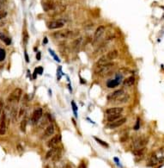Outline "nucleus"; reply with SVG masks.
I'll use <instances>...</instances> for the list:
<instances>
[{
	"label": "nucleus",
	"mask_w": 164,
	"mask_h": 168,
	"mask_svg": "<svg viewBox=\"0 0 164 168\" xmlns=\"http://www.w3.org/2000/svg\"><path fill=\"white\" fill-rule=\"evenodd\" d=\"M124 109L121 107H113V108H109L106 110V114L107 116L109 115H115V114H121L123 112Z\"/></svg>",
	"instance_id": "nucleus-15"
},
{
	"label": "nucleus",
	"mask_w": 164,
	"mask_h": 168,
	"mask_svg": "<svg viewBox=\"0 0 164 168\" xmlns=\"http://www.w3.org/2000/svg\"><path fill=\"white\" fill-rule=\"evenodd\" d=\"M64 22L62 20H55L47 23V28L50 29H61L64 27Z\"/></svg>",
	"instance_id": "nucleus-8"
},
{
	"label": "nucleus",
	"mask_w": 164,
	"mask_h": 168,
	"mask_svg": "<svg viewBox=\"0 0 164 168\" xmlns=\"http://www.w3.org/2000/svg\"><path fill=\"white\" fill-rule=\"evenodd\" d=\"M125 122H126V118L121 117L120 119H119V120L109 122V123L107 125V127L108 129H116V128H119V127L123 125L124 123H125Z\"/></svg>",
	"instance_id": "nucleus-10"
},
{
	"label": "nucleus",
	"mask_w": 164,
	"mask_h": 168,
	"mask_svg": "<svg viewBox=\"0 0 164 168\" xmlns=\"http://www.w3.org/2000/svg\"><path fill=\"white\" fill-rule=\"evenodd\" d=\"M36 57H37V60H40V53H38V54H37V55H36Z\"/></svg>",
	"instance_id": "nucleus-32"
},
{
	"label": "nucleus",
	"mask_w": 164,
	"mask_h": 168,
	"mask_svg": "<svg viewBox=\"0 0 164 168\" xmlns=\"http://www.w3.org/2000/svg\"><path fill=\"white\" fill-rule=\"evenodd\" d=\"M94 139L95 140V141H97L98 143H100V144L102 145V146H104L105 148H108V144H107V142H105V141H102L101 139H99V138H97V137H94Z\"/></svg>",
	"instance_id": "nucleus-25"
},
{
	"label": "nucleus",
	"mask_w": 164,
	"mask_h": 168,
	"mask_svg": "<svg viewBox=\"0 0 164 168\" xmlns=\"http://www.w3.org/2000/svg\"><path fill=\"white\" fill-rule=\"evenodd\" d=\"M6 2V0H0V5L2 4H4Z\"/></svg>",
	"instance_id": "nucleus-35"
},
{
	"label": "nucleus",
	"mask_w": 164,
	"mask_h": 168,
	"mask_svg": "<svg viewBox=\"0 0 164 168\" xmlns=\"http://www.w3.org/2000/svg\"><path fill=\"white\" fill-rule=\"evenodd\" d=\"M71 104H72V108H73V111H74V114L77 116V106L75 104V103L73 101L71 102Z\"/></svg>",
	"instance_id": "nucleus-29"
},
{
	"label": "nucleus",
	"mask_w": 164,
	"mask_h": 168,
	"mask_svg": "<svg viewBox=\"0 0 164 168\" xmlns=\"http://www.w3.org/2000/svg\"><path fill=\"white\" fill-rule=\"evenodd\" d=\"M8 15V13L5 11H0V21L2 19L5 18L6 16Z\"/></svg>",
	"instance_id": "nucleus-26"
},
{
	"label": "nucleus",
	"mask_w": 164,
	"mask_h": 168,
	"mask_svg": "<svg viewBox=\"0 0 164 168\" xmlns=\"http://www.w3.org/2000/svg\"><path fill=\"white\" fill-rule=\"evenodd\" d=\"M82 42V37H79V38H77L75 40L74 42H72V48L74 51H78L79 49V47L81 46Z\"/></svg>",
	"instance_id": "nucleus-18"
},
{
	"label": "nucleus",
	"mask_w": 164,
	"mask_h": 168,
	"mask_svg": "<svg viewBox=\"0 0 164 168\" xmlns=\"http://www.w3.org/2000/svg\"><path fill=\"white\" fill-rule=\"evenodd\" d=\"M125 94V91L122 90V89H120V90L114 91L113 92H111L110 94H108L107 96V100H116L117 98H120L122 95Z\"/></svg>",
	"instance_id": "nucleus-12"
},
{
	"label": "nucleus",
	"mask_w": 164,
	"mask_h": 168,
	"mask_svg": "<svg viewBox=\"0 0 164 168\" xmlns=\"http://www.w3.org/2000/svg\"><path fill=\"white\" fill-rule=\"evenodd\" d=\"M57 153V149H56V147H54V148H51V149H50V151H48V152L47 153V155H46V159H49V158H51L52 156H53L55 153Z\"/></svg>",
	"instance_id": "nucleus-22"
},
{
	"label": "nucleus",
	"mask_w": 164,
	"mask_h": 168,
	"mask_svg": "<svg viewBox=\"0 0 164 168\" xmlns=\"http://www.w3.org/2000/svg\"><path fill=\"white\" fill-rule=\"evenodd\" d=\"M54 125H53V124H49V125L47 127L45 132H44L43 137L44 138H48V137L51 136V135H53L54 134Z\"/></svg>",
	"instance_id": "nucleus-16"
},
{
	"label": "nucleus",
	"mask_w": 164,
	"mask_h": 168,
	"mask_svg": "<svg viewBox=\"0 0 164 168\" xmlns=\"http://www.w3.org/2000/svg\"><path fill=\"white\" fill-rule=\"evenodd\" d=\"M164 160V147H162L153 153V155L149 160V166H156Z\"/></svg>",
	"instance_id": "nucleus-1"
},
{
	"label": "nucleus",
	"mask_w": 164,
	"mask_h": 168,
	"mask_svg": "<svg viewBox=\"0 0 164 168\" xmlns=\"http://www.w3.org/2000/svg\"><path fill=\"white\" fill-rule=\"evenodd\" d=\"M63 168H71L70 166H69V165H66V166H64V167Z\"/></svg>",
	"instance_id": "nucleus-36"
},
{
	"label": "nucleus",
	"mask_w": 164,
	"mask_h": 168,
	"mask_svg": "<svg viewBox=\"0 0 164 168\" xmlns=\"http://www.w3.org/2000/svg\"><path fill=\"white\" fill-rule=\"evenodd\" d=\"M118 51L116 49H113L110 52H108L106 55H103L102 56L100 59L98 60L97 61V66H100V65H105V64H107V63L111 62L112 60H113L114 59H116L118 57Z\"/></svg>",
	"instance_id": "nucleus-2"
},
{
	"label": "nucleus",
	"mask_w": 164,
	"mask_h": 168,
	"mask_svg": "<svg viewBox=\"0 0 164 168\" xmlns=\"http://www.w3.org/2000/svg\"><path fill=\"white\" fill-rule=\"evenodd\" d=\"M73 32L70 31L69 29H65V30H60V31L55 32L53 34V37L56 39H65L68 37H70L73 35Z\"/></svg>",
	"instance_id": "nucleus-6"
},
{
	"label": "nucleus",
	"mask_w": 164,
	"mask_h": 168,
	"mask_svg": "<svg viewBox=\"0 0 164 168\" xmlns=\"http://www.w3.org/2000/svg\"><path fill=\"white\" fill-rule=\"evenodd\" d=\"M42 113H43V110H42L41 108H38V109H35L33 115H32V122L35 123V124L37 123L42 117Z\"/></svg>",
	"instance_id": "nucleus-11"
},
{
	"label": "nucleus",
	"mask_w": 164,
	"mask_h": 168,
	"mask_svg": "<svg viewBox=\"0 0 164 168\" xmlns=\"http://www.w3.org/2000/svg\"><path fill=\"white\" fill-rule=\"evenodd\" d=\"M3 106H4V103H3V100H2V99H0V115H1V113H2Z\"/></svg>",
	"instance_id": "nucleus-31"
},
{
	"label": "nucleus",
	"mask_w": 164,
	"mask_h": 168,
	"mask_svg": "<svg viewBox=\"0 0 164 168\" xmlns=\"http://www.w3.org/2000/svg\"><path fill=\"white\" fill-rule=\"evenodd\" d=\"M41 5L43 8L44 11L49 12L51 11L57 10V5L54 0H42L41 1Z\"/></svg>",
	"instance_id": "nucleus-5"
},
{
	"label": "nucleus",
	"mask_w": 164,
	"mask_h": 168,
	"mask_svg": "<svg viewBox=\"0 0 164 168\" xmlns=\"http://www.w3.org/2000/svg\"><path fill=\"white\" fill-rule=\"evenodd\" d=\"M120 78H118V79H110L107 82V86L108 88H115L116 86L120 85Z\"/></svg>",
	"instance_id": "nucleus-17"
},
{
	"label": "nucleus",
	"mask_w": 164,
	"mask_h": 168,
	"mask_svg": "<svg viewBox=\"0 0 164 168\" xmlns=\"http://www.w3.org/2000/svg\"><path fill=\"white\" fill-rule=\"evenodd\" d=\"M26 128H27V120L23 119L20 122V129H21V131H23V133H25L26 132Z\"/></svg>",
	"instance_id": "nucleus-23"
},
{
	"label": "nucleus",
	"mask_w": 164,
	"mask_h": 168,
	"mask_svg": "<svg viewBox=\"0 0 164 168\" xmlns=\"http://www.w3.org/2000/svg\"><path fill=\"white\" fill-rule=\"evenodd\" d=\"M61 141V135H56L55 136H53L52 139L49 140V141L47 142V146L48 148H54L57 145L59 144V142Z\"/></svg>",
	"instance_id": "nucleus-14"
},
{
	"label": "nucleus",
	"mask_w": 164,
	"mask_h": 168,
	"mask_svg": "<svg viewBox=\"0 0 164 168\" xmlns=\"http://www.w3.org/2000/svg\"><path fill=\"white\" fill-rule=\"evenodd\" d=\"M43 43H44V44H47V37H45V38H44Z\"/></svg>",
	"instance_id": "nucleus-34"
},
{
	"label": "nucleus",
	"mask_w": 164,
	"mask_h": 168,
	"mask_svg": "<svg viewBox=\"0 0 164 168\" xmlns=\"http://www.w3.org/2000/svg\"><path fill=\"white\" fill-rule=\"evenodd\" d=\"M7 130L6 125V115L4 113L2 114L0 117V135H4Z\"/></svg>",
	"instance_id": "nucleus-9"
},
{
	"label": "nucleus",
	"mask_w": 164,
	"mask_h": 168,
	"mask_svg": "<svg viewBox=\"0 0 164 168\" xmlns=\"http://www.w3.org/2000/svg\"><path fill=\"white\" fill-rule=\"evenodd\" d=\"M105 31V27L104 26H99V27L96 29V30L95 32V35H94V39H93V43L94 44H96V42H98L101 38L102 37V35H103V33Z\"/></svg>",
	"instance_id": "nucleus-7"
},
{
	"label": "nucleus",
	"mask_w": 164,
	"mask_h": 168,
	"mask_svg": "<svg viewBox=\"0 0 164 168\" xmlns=\"http://www.w3.org/2000/svg\"><path fill=\"white\" fill-rule=\"evenodd\" d=\"M147 140H145V138L143 137H138L136 140L133 141V145L135 147L136 149H142V148H144L146 143H147Z\"/></svg>",
	"instance_id": "nucleus-13"
},
{
	"label": "nucleus",
	"mask_w": 164,
	"mask_h": 168,
	"mask_svg": "<svg viewBox=\"0 0 164 168\" xmlns=\"http://www.w3.org/2000/svg\"><path fill=\"white\" fill-rule=\"evenodd\" d=\"M27 40H28V34L27 32H24L23 33V42L24 44H27Z\"/></svg>",
	"instance_id": "nucleus-27"
},
{
	"label": "nucleus",
	"mask_w": 164,
	"mask_h": 168,
	"mask_svg": "<svg viewBox=\"0 0 164 168\" xmlns=\"http://www.w3.org/2000/svg\"><path fill=\"white\" fill-rule=\"evenodd\" d=\"M2 67H3L2 66H0V69H2Z\"/></svg>",
	"instance_id": "nucleus-37"
},
{
	"label": "nucleus",
	"mask_w": 164,
	"mask_h": 168,
	"mask_svg": "<svg viewBox=\"0 0 164 168\" xmlns=\"http://www.w3.org/2000/svg\"><path fill=\"white\" fill-rule=\"evenodd\" d=\"M35 72L37 73H39V74H42L43 73V68L42 67H37L36 69H35Z\"/></svg>",
	"instance_id": "nucleus-28"
},
{
	"label": "nucleus",
	"mask_w": 164,
	"mask_h": 168,
	"mask_svg": "<svg viewBox=\"0 0 164 168\" xmlns=\"http://www.w3.org/2000/svg\"><path fill=\"white\" fill-rule=\"evenodd\" d=\"M4 24H5V22H3V21H0V27L4 26Z\"/></svg>",
	"instance_id": "nucleus-33"
},
{
	"label": "nucleus",
	"mask_w": 164,
	"mask_h": 168,
	"mask_svg": "<svg viewBox=\"0 0 164 168\" xmlns=\"http://www.w3.org/2000/svg\"><path fill=\"white\" fill-rule=\"evenodd\" d=\"M115 66V63L109 62L105 65H100L97 66L96 65V68H95V73L99 76H105L108 73H110V71L113 70V68Z\"/></svg>",
	"instance_id": "nucleus-3"
},
{
	"label": "nucleus",
	"mask_w": 164,
	"mask_h": 168,
	"mask_svg": "<svg viewBox=\"0 0 164 168\" xmlns=\"http://www.w3.org/2000/svg\"><path fill=\"white\" fill-rule=\"evenodd\" d=\"M121 117H122L121 114L109 115V116H107V122H114V121H116V120H119V119H120Z\"/></svg>",
	"instance_id": "nucleus-21"
},
{
	"label": "nucleus",
	"mask_w": 164,
	"mask_h": 168,
	"mask_svg": "<svg viewBox=\"0 0 164 168\" xmlns=\"http://www.w3.org/2000/svg\"><path fill=\"white\" fill-rule=\"evenodd\" d=\"M138 129H139V118H137V122H136L135 127H134V129H135V130H137Z\"/></svg>",
	"instance_id": "nucleus-30"
},
{
	"label": "nucleus",
	"mask_w": 164,
	"mask_h": 168,
	"mask_svg": "<svg viewBox=\"0 0 164 168\" xmlns=\"http://www.w3.org/2000/svg\"><path fill=\"white\" fill-rule=\"evenodd\" d=\"M22 95H23V90L20 88H16L9 95V97L7 98V101H8V103H11V104L18 103L22 98Z\"/></svg>",
	"instance_id": "nucleus-4"
},
{
	"label": "nucleus",
	"mask_w": 164,
	"mask_h": 168,
	"mask_svg": "<svg viewBox=\"0 0 164 168\" xmlns=\"http://www.w3.org/2000/svg\"><path fill=\"white\" fill-rule=\"evenodd\" d=\"M134 82H135L134 77H133V76H130L128 78H125V80H124V82H123V84H124L125 86H132L134 85Z\"/></svg>",
	"instance_id": "nucleus-19"
},
{
	"label": "nucleus",
	"mask_w": 164,
	"mask_h": 168,
	"mask_svg": "<svg viewBox=\"0 0 164 168\" xmlns=\"http://www.w3.org/2000/svg\"><path fill=\"white\" fill-rule=\"evenodd\" d=\"M0 40L2 41V42H4L6 45H11V39L8 37L7 35H5L3 33H1L0 32Z\"/></svg>",
	"instance_id": "nucleus-20"
},
{
	"label": "nucleus",
	"mask_w": 164,
	"mask_h": 168,
	"mask_svg": "<svg viewBox=\"0 0 164 168\" xmlns=\"http://www.w3.org/2000/svg\"><path fill=\"white\" fill-rule=\"evenodd\" d=\"M0 9H1V5H0Z\"/></svg>",
	"instance_id": "nucleus-38"
},
{
	"label": "nucleus",
	"mask_w": 164,
	"mask_h": 168,
	"mask_svg": "<svg viewBox=\"0 0 164 168\" xmlns=\"http://www.w3.org/2000/svg\"><path fill=\"white\" fill-rule=\"evenodd\" d=\"M5 56H6V53L4 48H0V62L3 61L5 59Z\"/></svg>",
	"instance_id": "nucleus-24"
}]
</instances>
